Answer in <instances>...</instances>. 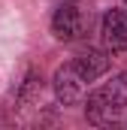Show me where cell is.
<instances>
[{"label":"cell","instance_id":"1","mask_svg":"<svg viewBox=\"0 0 127 130\" xmlns=\"http://www.w3.org/2000/svg\"><path fill=\"white\" fill-rule=\"evenodd\" d=\"M85 118L94 127L127 124V73L115 76L85 100Z\"/></svg>","mask_w":127,"mask_h":130},{"label":"cell","instance_id":"2","mask_svg":"<svg viewBox=\"0 0 127 130\" xmlns=\"http://www.w3.org/2000/svg\"><path fill=\"white\" fill-rule=\"evenodd\" d=\"M82 30H85V18H82L79 6L76 3H61L52 15V33L64 42H70V39H79Z\"/></svg>","mask_w":127,"mask_h":130},{"label":"cell","instance_id":"3","mask_svg":"<svg viewBox=\"0 0 127 130\" xmlns=\"http://www.w3.org/2000/svg\"><path fill=\"white\" fill-rule=\"evenodd\" d=\"M55 97L61 100L64 106H76V103H82L85 100V88H88V82L73 70V67L67 64V67H61L58 73H55Z\"/></svg>","mask_w":127,"mask_h":130},{"label":"cell","instance_id":"4","mask_svg":"<svg viewBox=\"0 0 127 130\" xmlns=\"http://www.w3.org/2000/svg\"><path fill=\"white\" fill-rule=\"evenodd\" d=\"M100 33H103V45L109 52H124L127 48V15L121 9H109L103 15Z\"/></svg>","mask_w":127,"mask_h":130},{"label":"cell","instance_id":"5","mask_svg":"<svg viewBox=\"0 0 127 130\" xmlns=\"http://www.w3.org/2000/svg\"><path fill=\"white\" fill-rule=\"evenodd\" d=\"M70 67H73L85 82H97V79L109 70V58H106V52H100V48H85V52H79V55L73 58Z\"/></svg>","mask_w":127,"mask_h":130}]
</instances>
